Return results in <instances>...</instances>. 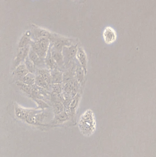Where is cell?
Here are the masks:
<instances>
[{
  "mask_svg": "<svg viewBox=\"0 0 156 157\" xmlns=\"http://www.w3.org/2000/svg\"><path fill=\"white\" fill-rule=\"evenodd\" d=\"M79 84H80L79 83L76 79L63 83V91L68 93L72 98H73L78 93Z\"/></svg>",
  "mask_w": 156,
  "mask_h": 157,
  "instance_id": "obj_5",
  "label": "cell"
},
{
  "mask_svg": "<svg viewBox=\"0 0 156 157\" xmlns=\"http://www.w3.org/2000/svg\"><path fill=\"white\" fill-rule=\"evenodd\" d=\"M70 114L67 110H64L57 115H55L53 120V123L55 124H61L67 121L69 119Z\"/></svg>",
  "mask_w": 156,
  "mask_h": 157,
  "instance_id": "obj_17",
  "label": "cell"
},
{
  "mask_svg": "<svg viewBox=\"0 0 156 157\" xmlns=\"http://www.w3.org/2000/svg\"><path fill=\"white\" fill-rule=\"evenodd\" d=\"M76 59L78 62L80 64L85 71V74L87 73L88 67V59L87 54L83 48L82 47L78 48V52L76 56Z\"/></svg>",
  "mask_w": 156,
  "mask_h": 157,
  "instance_id": "obj_7",
  "label": "cell"
},
{
  "mask_svg": "<svg viewBox=\"0 0 156 157\" xmlns=\"http://www.w3.org/2000/svg\"><path fill=\"white\" fill-rule=\"evenodd\" d=\"M50 51H51V56L56 63L58 67L60 68H63L65 66V63H64V57H63L62 52L59 51L55 49L51 46V44H50Z\"/></svg>",
  "mask_w": 156,
  "mask_h": 157,
  "instance_id": "obj_9",
  "label": "cell"
},
{
  "mask_svg": "<svg viewBox=\"0 0 156 157\" xmlns=\"http://www.w3.org/2000/svg\"><path fill=\"white\" fill-rule=\"evenodd\" d=\"M35 85H36L39 87L45 89L47 90H49L51 89V86L49 85L43 78L40 76V75L36 73L35 74Z\"/></svg>",
  "mask_w": 156,
  "mask_h": 157,
  "instance_id": "obj_18",
  "label": "cell"
},
{
  "mask_svg": "<svg viewBox=\"0 0 156 157\" xmlns=\"http://www.w3.org/2000/svg\"><path fill=\"white\" fill-rule=\"evenodd\" d=\"M45 62L46 68L49 69L50 71L55 70V69H59L57 64L51 56L50 46L49 50L47 54L45 59Z\"/></svg>",
  "mask_w": 156,
  "mask_h": 157,
  "instance_id": "obj_13",
  "label": "cell"
},
{
  "mask_svg": "<svg viewBox=\"0 0 156 157\" xmlns=\"http://www.w3.org/2000/svg\"><path fill=\"white\" fill-rule=\"evenodd\" d=\"M29 73L24 62L19 64L14 69L13 75L16 78H17V80H19Z\"/></svg>",
  "mask_w": 156,
  "mask_h": 157,
  "instance_id": "obj_11",
  "label": "cell"
},
{
  "mask_svg": "<svg viewBox=\"0 0 156 157\" xmlns=\"http://www.w3.org/2000/svg\"><path fill=\"white\" fill-rule=\"evenodd\" d=\"M30 49H31V46L30 45L24 48H21L17 49L16 56L14 61V69H15L19 64L24 62L26 59L29 55Z\"/></svg>",
  "mask_w": 156,
  "mask_h": 157,
  "instance_id": "obj_4",
  "label": "cell"
},
{
  "mask_svg": "<svg viewBox=\"0 0 156 157\" xmlns=\"http://www.w3.org/2000/svg\"><path fill=\"white\" fill-rule=\"evenodd\" d=\"M30 39L27 37H24L21 39L18 44V49L21 48H24L26 46L30 45Z\"/></svg>",
  "mask_w": 156,
  "mask_h": 157,
  "instance_id": "obj_24",
  "label": "cell"
},
{
  "mask_svg": "<svg viewBox=\"0 0 156 157\" xmlns=\"http://www.w3.org/2000/svg\"><path fill=\"white\" fill-rule=\"evenodd\" d=\"M31 48L45 61L48 52L49 50L50 42L48 38H43L30 43Z\"/></svg>",
  "mask_w": 156,
  "mask_h": 157,
  "instance_id": "obj_2",
  "label": "cell"
},
{
  "mask_svg": "<svg viewBox=\"0 0 156 157\" xmlns=\"http://www.w3.org/2000/svg\"><path fill=\"white\" fill-rule=\"evenodd\" d=\"M96 122L94 113L92 110L85 111L80 117L78 127L84 136H89L96 130Z\"/></svg>",
  "mask_w": 156,
  "mask_h": 157,
  "instance_id": "obj_1",
  "label": "cell"
},
{
  "mask_svg": "<svg viewBox=\"0 0 156 157\" xmlns=\"http://www.w3.org/2000/svg\"><path fill=\"white\" fill-rule=\"evenodd\" d=\"M35 74L29 73L19 80L28 86H33L34 85H35Z\"/></svg>",
  "mask_w": 156,
  "mask_h": 157,
  "instance_id": "obj_19",
  "label": "cell"
},
{
  "mask_svg": "<svg viewBox=\"0 0 156 157\" xmlns=\"http://www.w3.org/2000/svg\"><path fill=\"white\" fill-rule=\"evenodd\" d=\"M36 73L40 75V76L43 79L49 84L51 86L52 81H51V71L47 68L38 69Z\"/></svg>",
  "mask_w": 156,
  "mask_h": 157,
  "instance_id": "obj_15",
  "label": "cell"
},
{
  "mask_svg": "<svg viewBox=\"0 0 156 157\" xmlns=\"http://www.w3.org/2000/svg\"><path fill=\"white\" fill-rule=\"evenodd\" d=\"M103 36L104 42L106 44H111L114 43L117 39L116 31L111 26H107L104 29L103 33Z\"/></svg>",
  "mask_w": 156,
  "mask_h": 157,
  "instance_id": "obj_6",
  "label": "cell"
},
{
  "mask_svg": "<svg viewBox=\"0 0 156 157\" xmlns=\"http://www.w3.org/2000/svg\"><path fill=\"white\" fill-rule=\"evenodd\" d=\"M51 89L52 92L60 95L63 91V84H52Z\"/></svg>",
  "mask_w": 156,
  "mask_h": 157,
  "instance_id": "obj_22",
  "label": "cell"
},
{
  "mask_svg": "<svg viewBox=\"0 0 156 157\" xmlns=\"http://www.w3.org/2000/svg\"><path fill=\"white\" fill-rule=\"evenodd\" d=\"M77 63H78V64H77L75 69V78L79 84H81L84 80L86 74L83 68L81 66L78 61H77Z\"/></svg>",
  "mask_w": 156,
  "mask_h": 157,
  "instance_id": "obj_16",
  "label": "cell"
},
{
  "mask_svg": "<svg viewBox=\"0 0 156 157\" xmlns=\"http://www.w3.org/2000/svg\"><path fill=\"white\" fill-rule=\"evenodd\" d=\"M52 84H63V73L59 69L51 71Z\"/></svg>",
  "mask_w": 156,
  "mask_h": 157,
  "instance_id": "obj_12",
  "label": "cell"
},
{
  "mask_svg": "<svg viewBox=\"0 0 156 157\" xmlns=\"http://www.w3.org/2000/svg\"><path fill=\"white\" fill-rule=\"evenodd\" d=\"M16 84L21 90H22V91H24V92L26 93L27 94L31 97V96H32V86H28V85L23 83L22 81L18 80L16 82Z\"/></svg>",
  "mask_w": 156,
  "mask_h": 157,
  "instance_id": "obj_20",
  "label": "cell"
},
{
  "mask_svg": "<svg viewBox=\"0 0 156 157\" xmlns=\"http://www.w3.org/2000/svg\"><path fill=\"white\" fill-rule=\"evenodd\" d=\"M28 57L32 62L34 63L38 69L47 68L45 64V61L42 60L38 55L32 49H30Z\"/></svg>",
  "mask_w": 156,
  "mask_h": 157,
  "instance_id": "obj_8",
  "label": "cell"
},
{
  "mask_svg": "<svg viewBox=\"0 0 156 157\" xmlns=\"http://www.w3.org/2000/svg\"><path fill=\"white\" fill-rule=\"evenodd\" d=\"M33 99L36 102L38 106L37 109L43 110L45 109H47V108L49 107V105H48L43 100L38 99L36 98H34Z\"/></svg>",
  "mask_w": 156,
  "mask_h": 157,
  "instance_id": "obj_23",
  "label": "cell"
},
{
  "mask_svg": "<svg viewBox=\"0 0 156 157\" xmlns=\"http://www.w3.org/2000/svg\"><path fill=\"white\" fill-rule=\"evenodd\" d=\"M24 63L26 66L27 69L29 73L34 74H36L38 68H37L34 63L29 59L28 56L25 60Z\"/></svg>",
  "mask_w": 156,
  "mask_h": 157,
  "instance_id": "obj_21",
  "label": "cell"
},
{
  "mask_svg": "<svg viewBox=\"0 0 156 157\" xmlns=\"http://www.w3.org/2000/svg\"><path fill=\"white\" fill-rule=\"evenodd\" d=\"M30 109H26L18 105L15 106V113L17 118L25 121Z\"/></svg>",
  "mask_w": 156,
  "mask_h": 157,
  "instance_id": "obj_14",
  "label": "cell"
},
{
  "mask_svg": "<svg viewBox=\"0 0 156 157\" xmlns=\"http://www.w3.org/2000/svg\"><path fill=\"white\" fill-rule=\"evenodd\" d=\"M80 99V94L78 93L76 96L72 98L70 104L69 106L67 111L69 113L70 116L72 118H74V116L76 113L79 103Z\"/></svg>",
  "mask_w": 156,
  "mask_h": 157,
  "instance_id": "obj_10",
  "label": "cell"
},
{
  "mask_svg": "<svg viewBox=\"0 0 156 157\" xmlns=\"http://www.w3.org/2000/svg\"><path fill=\"white\" fill-rule=\"evenodd\" d=\"M78 48L77 45H72L64 47L62 51V54L64 57L65 65L69 64L71 61L76 57L78 52Z\"/></svg>",
  "mask_w": 156,
  "mask_h": 157,
  "instance_id": "obj_3",
  "label": "cell"
}]
</instances>
